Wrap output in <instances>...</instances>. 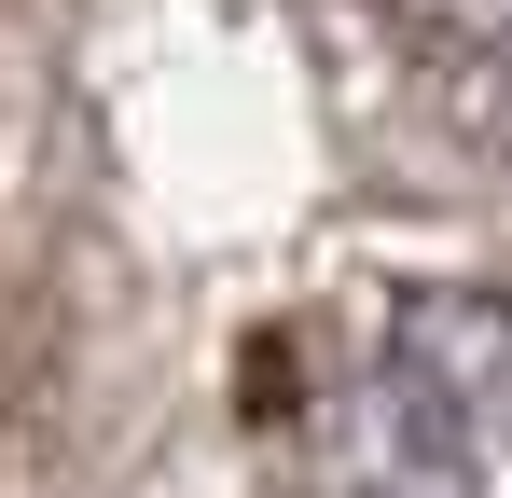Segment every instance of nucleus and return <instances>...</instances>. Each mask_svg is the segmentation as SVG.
Segmentation results:
<instances>
[{"mask_svg": "<svg viewBox=\"0 0 512 498\" xmlns=\"http://www.w3.org/2000/svg\"><path fill=\"white\" fill-rule=\"evenodd\" d=\"M277 498H512V291H388L291 374Z\"/></svg>", "mask_w": 512, "mask_h": 498, "instance_id": "nucleus-1", "label": "nucleus"}, {"mask_svg": "<svg viewBox=\"0 0 512 498\" xmlns=\"http://www.w3.org/2000/svg\"><path fill=\"white\" fill-rule=\"evenodd\" d=\"M374 28L429 125H457L471 153H512V0H374Z\"/></svg>", "mask_w": 512, "mask_h": 498, "instance_id": "nucleus-2", "label": "nucleus"}]
</instances>
